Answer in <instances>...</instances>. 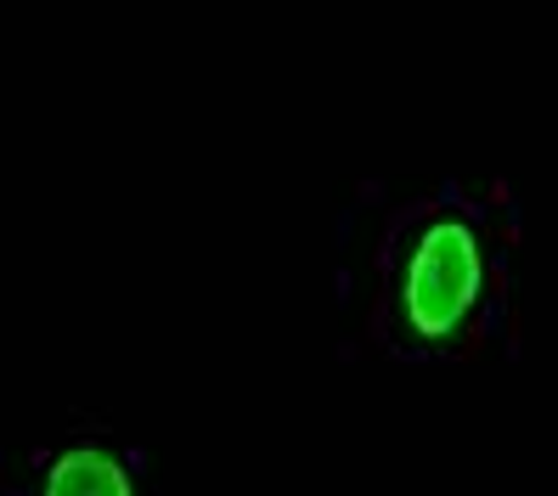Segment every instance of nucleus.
Segmentation results:
<instances>
[{
    "label": "nucleus",
    "mask_w": 558,
    "mask_h": 496,
    "mask_svg": "<svg viewBox=\"0 0 558 496\" xmlns=\"http://www.w3.org/2000/svg\"><path fill=\"white\" fill-rule=\"evenodd\" d=\"M480 293V243L463 220H435L407 266V316L417 334H451Z\"/></svg>",
    "instance_id": "obj_1"
},
{
    "label": "nucleus",
    "mask_w": 558,
    "mask_h": 496,
    "mask_svg": "<svg viewBox=\"0 0 558 496\" xmlns=\"http://www.w3.org/2000/svg\"><path fill=\"white\" fill-rule=\"evenodd\" d=\"M40 496H130V474L108 446H69L46 469Z\"/></svg>",
    "instance_id": "obj_2"
}]
</instances>
